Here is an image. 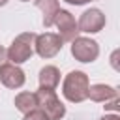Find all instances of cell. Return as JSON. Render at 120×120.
<instances>
[{"mask_svg":"<svg viewBox=\"0 0 120 120\" xmlns=\"http://www.w3.org/2000/svg\"><path fill=\"white\" fill-rule=\"evenodd\" d=\"M88 86H90V79L84 71L81 69L69 71L62 81V96L69 103H82L88 96Z\"/></svg>","mask_w":120,"mask_h":120,"instance_id":"cell-1","label":"cell"},{"mask_svg":"<svg viewBox=\"0 0 120 120\" xmlns=\"http://www.w3.org/2000/svg\"><path fill=\"white\" fill-rule=\"evenodd\" d=\"M36 103L38 109L47 116V120H62L66 114V105L60 101L56 90L39 86L36 92Z\"/></svg>","mask_w":120,"mask_h":120,"instance_id":"cell-2","label":"cell"},{"mask_svg":"<svg viewBox=\"0 0 120 120\" xmlns=\"http://www.w3.org/2000/svg\"><path fill=\"white\" fill-rule=\"evenodd\" d=\"M36 36L34 32H22L19 36H15V39L11 41V45L6 49V54H8V60L11 64H24L32 58L34 54V41H36Z\"/></svg>","mask_w":120,"mask_h":120,"instance_id":"cell-3","label":"cell"},{"mask_svg":"<svg viewBox=\"0 0 120 120\" xmlns=\"http://www.w3.org/2000/svg\"><path fill=\"white\" fill-rule=\"evenodd\" d=\"M71 56L81 64H92L99 56V45L92 38L77 36L71 41Z\"/></svg>","mask_w":120,"mask_h":120,"instance_id":"cell-4","label":"cell"},{"mask_svg":"<svg viewBox=\"0 0 120 120\" xmlns=\"http://www.w3.org/2000/svg\"><path fill=\"white\" fill-rule=\"evenodd\" d=\"M62 47H64V41L54 32H43V34L36 36V41H34V52H38V56H41L45 60L54 58L62 51Z\"/></svg>","mask_w":120,"mask_h":120,"instance_id":"cell-5","label":"cell"},{"mask_svg":"<svg viewBox=\"0 0 120 120\" xmlns=\"http://www.w3.org/2000/svg\"><path fill=\"white\" fill-rule=\"evenodd\" d=\"M52 26H56L58 28V36H60V39L62 41H68V43H71L77 36H79V26H77V19L73 17V13L71 11H68V9H58V13H56V17H54V24Z\"/></svg>","mask_w":120,"mask_h":120,"instance_id":"cell-6","label":"cell"},{"mask_svg":"<svg viewBox=\"0 0 120 120\" xmlns=\"http://www.w3.org/2000/svg\"><path fill=\"white\" fill-rule=\"evenodd\" d=\"M105 22H107L105 13H103L101 9H98V8H90V9H86V11L79 17L77 26H79V32L98 34V32H101V30L105 28Z\"/></svg>","mask_w":120,"mask_h":120,"instance_id":"cell-7","label":"cell"},{"mask_svg":"<svg viewBox=\"0 0 120 120\" xmlns=\"http://www.w3.org/2000/svg\"><path fill=\"white\" fill-rule=\"evenodd\" d=\"M0 82L6 88L17 90V88H21L26 82V75L21 69V66L11 64V62H6L4 66H0Z\"/></svg>","mask_w":120,"mask_h":120,"instance_id":"cell-8","label":"cell"},{"mask_svg":"<svg viewBox=\"0 0 120 120\" xmlns=\"http://www.w3.org/2000/svg\"><path fill=\"white\" fill-rule=\"evenodd\" d=\"M114 98H120L118 96V88H114V86H109L105 82H98V84H90L88 86L86 99H92L96 103H105V101L114 99Z\"/></svg>","mask_w":120,"mask_h":120,"instance_id":"cell-9","label":"cell"},{"mask_svg":"<svg viewBox=\"0 0 120 120\" xmlns=\"http://www.w3.org/2000/svg\"><path fill=\"white\" fill-rule=\"evenodd\" d=\"M36 8L41 9V13H43V26L51 28L54 24V17L60 9V2L58 0H36Z\"/></svg>","mask_w":120,"mask_h":120,"instance_id":"cell-10","label":"cell"},{"mask_svg":"<svg viewBox=\"0 0 120 120\" xmlns=\"http://www.w3.org/2000/svg\"><path fill=\"white\" fill-rule=\"evenodd\" d=\"M38 81H39V86L56 90V86L60 84V69L56 66H43L39 69Z\"/></svg>","mask_w":120,"mask_h":120,"instance_id":"cell-11","label":"cell"},{"mask_svg":"<svg viewBox=\"0 0 120 120\" xmlns=\"http://www.w3.org/2000/svg\"><path fill=\"white\" fill-rule=\"evenodd\" d=\"M13 103H15V109H17L19 112L26 114L28 111H32V109H36V107H38V103H36V92L22 90V92H19V94L15 96Z\"/></svg>","mask_w":120,"mask_h":120,"instance_id":"cell-12","label":"cell"},{"mask_svg":"<svg viewBox=\"0 0 120 120\" xmlns=\"http://www.w3.org/2000/svg\"><path fill=\"white\" fill-rule=\"evenodd\" d=\"M22 120H47V116L36 107V109H32V111H28L26 114H24V118Z\"/></svg>","mask_w":120,"mask_h":120,"instance_id":"cell-13","label":"cell"},{"mask_svg":"<svg viewBox=\"0 0 120 120\" xmlns=\"http://www.w3.org/2000/svg\"><path fill=\"white\" fill-rule=\"evenodd\" d=\"M118 107H120V98L109 99V101H105V105H103L105 112H116V111H118Z\"/></svg>","mask_w":120,"mask_h":120,"instance_id":"cell-14","label":"cell"},{"mask_svg":"<svg viewBox=\"0 0 120 120\" xmlns=\"http://www.w3.org/2000/svg\"><path fill=\"white\" fill-rule=\"evenodd\" d=\"M64 2H68V4H71V6H84V4L96 2V0H64Z\"/></svg>","mask_w":120,"mask_h":120,"instance_id":"cell-15","label":"cell"},{"mask_svg":"<svg viewBox=\"0 0 120 120\" xmlns=\"http://www.w3.org/2000/svg\"><path fill=\"white\" fill-rule=\"evenodd\" d=\"M8 62V54H6V49L0 45V66H4Z\"/></svg>","mask_w":120,"mask_h":120,"instance_id":"cell-16","label":"cell"},{"mask_svg":"<svg viewBox=\"0 0 120 120\" xmlns=\"http://www.w3.org/2000/svg\"><path fill=\"white\" fill-rule=\"evenodd\" d=\"M101 120H120V116H118L116 112H111V114H107V112H105Z\"/></svg>","mask_w":120,"mask_h":120,"instance_id":"cell-17","label":"cell"},{"mask_svg":"<svg viewBox=\"0 0 120 120\" xmlns=\"http://www.w3.org/2000/svg\"><path fill=\"white\" fill-rule=\"evenodd\" d=\"M8 2H9V0H0V8H2V6H6Z\"/></svg>","mask_w":120,"mask_h":120,"instance_id":"cell-18","label":"cell"},{"mask_svg":"<svg viewBox=\"0 0 120 120\" xmlns=\"http://www.w3.org/2000/svg\"><path fill=\"white\" fill-rule=\"evenodd\" d=\"M19 2H30V0H19Z\"/></svg>","mask_w":120,"mask_h":120,"instance_id":"cell-19","label":"cell"}]
</instances>
